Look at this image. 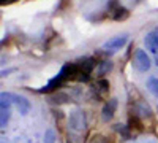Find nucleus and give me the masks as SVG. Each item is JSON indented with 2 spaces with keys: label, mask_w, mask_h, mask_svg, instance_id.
I'll return each instance as SVG.
<instances>
[{
  "label": "nucleus",
  "mask_w": 158,
  "mask_h": 143,
  "mask_svg": "<svg viewBox=\"0 0 158 143\" xmlns=\"http://www.w3.org/2000/svg\"><path fill=\"white\" fill-rule=\"evenodd\" d=\"M114 131L118 132L123 138H130V126H123V124H114Z\"/></svg>",
  "instance_id": "obj_13"
},
{
  "label": "nucleus",
  "mask_w": 158,
  "mask_h": 143,
  "mask_svg": "<svg viewBox=\"0 0 158 143\" xmlns=\"http://www.w3.org/2000/svg\"><path fill=\"white\" fill-rule=\"evenodd\" d=\"M150 65H152V60H150L149 54L144 49H138L135 54V67L139 72H147L150 69Z\"/></svg>",
  "instance_id": "obj_2"
},
{
  "label": "nucleus",
  "mask_w": 158,
  "mask_h": 143,
  "mask_svg": "<svg viewBox=\"0 0 158 143\" xmlns=\"http://www.w3.org/2000/svg\"><path fill=\"white\" fill-rule=\"evenodd\" d=\"M68 126H70V129H73V131H76V132H82L85 129V126H87L84 111H81V110L71 111L70 116H68Z\"/></svg>",
  "instance_id": "obj_1"
},
{
  "label": "nucleus",
  "mask_w": 158,
  "mask_h": 143,
  "mask_svg": "<svg viewBox=\"0 0 158 143\" xmlns=\"http://www.w3.org/2000/svg\"><path fill=\"white\" fill-rule=\"evenodd\" d=\"M111 15H112V19H115V21H123V19H127L128 18V10L127 8H123V7H115L112 11H111Z\"/></svg>",
  "instance_id": "obj_11"
},
{
  "label": "nucleus",
  "mask_w": 158,
  "mask_h": 143,
  "mask_svg": "<svg viewBox=\"0 0 158 143\" xmlns=\"http://www.w3.org/2000/svg\"><path fill=\"white\" fill-rule=\"evenodd\" d=\"M128 40L127 34H122V35H115L112 38H109V40L103 45V49L104 51H109V53H115L117 49H120Z\"/></svg>",
  "instance_id": "obj_3"
},
{
  "label": "nucleus",
  "mask_w": 158,
  "mask_h": 143,
  "mask_svg": "<svg viewBox=\"0 0 158 143\" xmlns=\"http://www.w3.org/2000/svg\"><path fill=\"white\" fill-rule=\"evenodd\" d=\"M144 45L146 48L153 54H158V32L156 30H152L149 32L146 37H144Z\"/></svg>",
  "instance_id": "obj_5"
},
{
  "label": "nucleus",
  "mask_w": 158,
  "mask_h": 143,
  "mask_svg": "<svg viewBox=\"0 0 158 143\" xmlns=\"http://www.w3.org/2000/svg\"><path fill=\"white\" fill-rule=\"evenodd\" d=\"M147 89L150 91V92H152L155 97H158V78H155V76L149 78V81H147Z\"/></svg>",
  "instance_id": "obj_14"
},
{
  "label": "nucleus",
  "mask_w": 158,
  "mask_h": 143,
  "mask_svg": "<svg viewBox=\"0 0 158 143\" xmlns=\"http://www.w3.org/2000/svg\"><path fill=\"white\" fill-rule=\"evenodd\" d=\"M10 116H11V108H0V126L6 127Z\"/></svg>",
  "instance_id": "obj_12"
},
{
  "label": "nucleus",
  "mask_w": 158,
  "mask_h": 143,
  "mask_svg": "<svg viewBox=\"0 0 158 143\" xmlns=\"http://www.w3.org/2000/svg\"><path fill=\"white\" fill-rule=\"evenodd\" d=\"M15 105H16V108L19 110V113L21 114H27L29 111H30V108H32V105H30V102L25 99L24 96H18V94H15Z\"/></svg>",
  "instance_id": "obj_6"
},
{
  "label": "nucleus",
  "mask_w": 158,
  "mask_h": 143,
  "mask_svg": "<svg viewBox=\"0 0 158 143\" xmlns=\"http://www.w3.org/2000/svg\"><path fill=\"white\" fill-rule=\"evenodd\" d=\"M13 103H15V94H11V92L0 94V108H11Z\"/></svg>",
  "instance_id": "obj_10"
},
{
  "label": "nucleus",
  "mask_w": 158,
  "mask_h": 143,
  "mask_svg": "<svg viewBox=\"0 0 158 143\" xmlns=\"http://www.w3.org/2000/svg\"><path fill=\"white\" fill-rule=\"evenodd\" d=\"M63 81H65L63 75H62V73H59L56 78H52V80H51L44 87L38 89V92H51V91H56L57 87H60V86H62V83H63Z\"/></svg>",
  "instance_id": "obj_7"
},
{
  "label": "nucleus",
  "mask_w": 158,
  "mask_h": 143,
  "mask_svg": "<svg viewBox=\"0 0 158 143\" xmlns=\"http://www.w3.org/2000/svg\"><path fill=\"white\" fill-rule=\"evenodd\" d=\"M51 100L54 102V103H67V102L70 100V97H68L67 94H63V92H57L56 96L51 97Z\"/></svg>",
  "instance_id": "obj_15"
},
{
  "label": "nucleus",
  "mask_w": 158,
  "mask_h": 143,
  "mask_svg": "<svg viewBox=\"0 0 158 143\" xmlns=\"http://www.w3.org/2000/svg\"><path fill=\"white\" fill-rule=\"evenodd\" d=\"M94 92L97 94V97H104L109 92V81L108 80H98L94 86Z\"/></svg>",
  "instance_id": "obj_8"
},
{
  "label": "nucleus",
  "mask_w": 158,
  "mask_h": 143,
  "mask_svg": "<svg viewBox=\"0 0 158 143\" xmlns=\"http://www.w3.org/2000/svg\"><path fill=\"white\" fill-rule=\"evenodd\" d=\"M155 64H156V67H158V54H155Z\"/></svg>",
  "instance_id": "obj_19"
},
{
  "label": "nucleus",
  "mask_w": 158,
  "mask_h": 143,
  "mask_svg": "<svg viewBox=\"0 0 158 143\" xmlns=\"http://www.w3.org/2000/svg\"><path fill=\"white\" fill-rule=\"evenodd\" d=\"M11 2H16V0H2V5H5V3H11Z\"/></svg>",
  "instance_id": "obj_18"
},
{
  "label": "nucleus",
  "mask_w": 158,
  "mask_h": 143,
  "mask_svg": "<svg viewBox=\"0 0 158 143\" xmlns=\"http://www.w3.org/2000/svg\"><path fill=\"white\" fill-rule=\"evenodd\" d=\"M112 69H114V64L111 62V60H101L100 64H98V69H97V75L98 76H104V75H108L109 72H112Z\"/></svg>",
  "instance_id": "obj_9"
},
{
  "label": "nucleus",
  "mask_w": 158,
  "mask_h": 143,
  "mask_svg": "<svg viewBox=\"0 0 158 143\" xmlns=\"http://www.w3.org/2000/svg\"><path fill=\"white\" fill-rule=\"evenodd\" d=\"M43 143H56V132L52 129H46L44 137H43Z\"/></svg>",
  "instance_id": "obj_16"
},
{
  "label": "nucleus",
  "mask_w": 158,
  "mask_h": 143,
  "mask_svg": "<svg viewBox=\"0 0 158 143\" xmlns=\"http://www.w3.org/2000/svg\"><path fill=\"white\" fill-rule=\"evenodd\" d=\"M117 99H109L106 103L103 105V110H101V119L104 123H109L112 118H114V114L117 111Z\"/></svg>",
  "instance_id": "obj_4"
},
{
  "label": "nucleus",
  "mask_w": 158,
  "mask_h": 143,
  "mask_svg": "<svg viewBox=\"0 0 158 143\" xmlns=\"http://www.w3.org/2000/svg\"><path fill=\"white\" fill-rule=\"evenodd\" d=\"M90 143H108V140L104 138V137H101V135H97V137L92 138V141H90Z\"/></svg>",
  "instance_id": "obj_17"
}]
</instances>
